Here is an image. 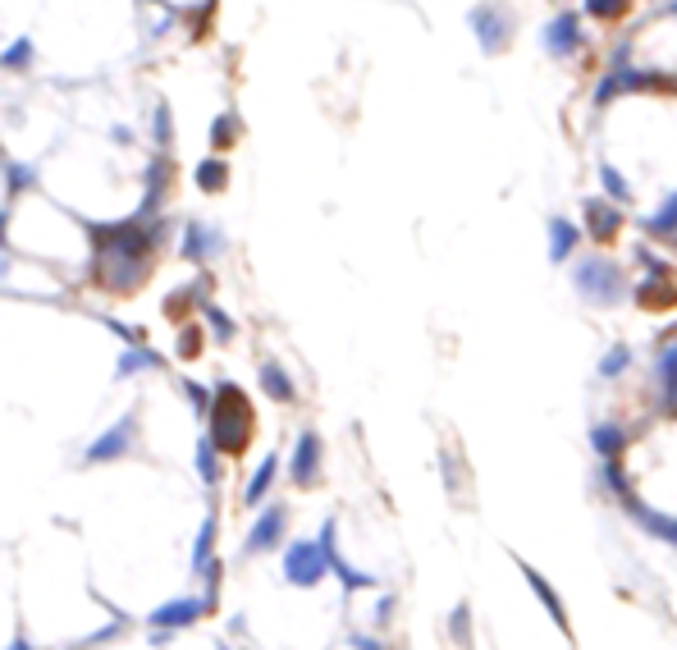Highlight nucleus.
I'll return each instance as SVG.
<instances>
[{"mask_svg": "<svg viewBox=\"0 0 677 650\" xmlns=\"http://www.w3.org/2000/svg\"><path fill=\"white\" fill-rule=\"evenodd\" d=\"M211 440H215V449L220 454H243L248 449V440H252V408H248V394L238 390L234 380H220L215 385V403H211Z\"/></svg>", "mask_w": 677, "mask_h": 650, "instance_id": "nucleus-1", "label": "nucleus"}, {"mask_svg": "<svg viewBox=\"0 0 677 650\" xmlns=\"http://www.w3.org/2000/svg\"><path fill=\"white\" fill-rule=\"evenodd\" d=\"M572 284H577V293L586 298V303H618L627 293V275H623V266L618 261H609V257H586V261H577L572 266Z\"/></svg>", "mask_w": 677, "mask_h": 650, "instance_id": "nucleus-2", "label": "nucleus"}, {"mask_svg": "<svg viewBox=\"0 0 677 650\" xmlns=\"http://www.w3.org/2000/svg\"><path fill=\"white\" fill-rule=\"evenodd\" d=\"M641 257V266H645V275H641V284H636V303L641 307H655V312H664V307H673L677 303V280H673V266H668L664 257H655L650 248H641L636 252Z\"/></svg>", "mask_w": 677, "mask_h": 650, "instance_id": "nucleus-3", "label": "nucleus"}, {"mask_svg": "<svg viewBox=\"0 0 677 650\" xmlns=\"http://www.w3.org/2000/svg\"><path fill=\"white\" fill-rule=\"evenodd\" d=\"M325 573H330V554L321 541H293L284 550V577L293 586H316Z\"/></svg>", "mask_w": 677, "mask_h": 650, "instance_id": "nucleus-4", "label": "nucleus"}, {"mask_svg": "<svg viewBox=\"0 0 677 650\" xmlns=\"http://www.w3.org/2000/svg\"><path fill=\"white\" fill-rule=\"evenodd\" d=\"M472 33H476V42H481L485 55H495V51H504V46L513 42L517 19L504 10V5H476L472 10Z\"/></svg>", "mask_w": 677, "mask_h": 650, "instance_id": "nucleus-5", "label": "nucleus"}, {"mask_svg": "<svg viewBox=\"0 0 677 650\" xmlns=\"http://www.w3.org/2000/svg\"><path fill=\"white\" fill-rule=\"evenodd\" d=\"M133 440H138V417H119L106 435H97V440L87 445L83 458L87 463H115V458H124L133 449Z\"/></svg>", "mask_w": 677, "mask_h": 650, "instance_id": "nucleus-6", "label": "nucleus"}, {"mask_svg": "<svg viewBox=\"0 0 677 650\" xmlns=\"http://www.w3.org/2000/svg\"><path fill=\"white\" fill-rule=\"evenodd\" d=\"M540 42H545V51L554 55V60H568V55H577L581 51V19L572 10H559L554 19L545 23V33H540Z\"/></svg>", "mask_w": 677, "mask_h": 650, "instance_id": "nucleus-7", "label": "nucleus"}, {"mask_svg": "<svg viewBox=\"0 0 677 650\" xmlns=\"http://www.w3.org/2000/svg\"><path fill=\"white\" fill-rule=\"evenodd\" d=\"M284 522H289V513H284V504H270V509L257 518V527L248 531V541H243V550H248V554L275 550V541H280V536H284Z\"/></svg>", "mask_w": 677, "mask_h": 650, "instance_id": "nucleus-8", "label": "nucleus"}, {"mask_svg": "<svg viewBox=\"0 0 677 650\" xmlns=\"http://www.w3.org/2000/svg\"><path fill=\"white\" fill-rule=\"evenodd\" d=\"M586 220H591V239H600V243H609V239H618V229H623V211L613 206V197L604 202V197H591L586 202Z\"/></svg>", "mask_w": 677, "mask_h": 650, "instance_id": "nucleus-9", "label": "nucleus"}, {"mask_svg": "<svg viewBox=\"0 0 677 650\" xmlns=\"http://www.w3.org/2000/svg\"><path fill=\"white\" fill-rule=\"evenodd\" d=\"M316 472H321V440L312 431H302L298 449H293V486H312Z\"/></svg>", "mask_w": 677, "mask_h": 650, "instance_id": "nucleus-10", "label": "nucleus"}, {"mask_svg": "<svg viewBox=\"0 0 677 650\" xmlns=\"http://www.w3.org/2000/svg\"><path fill=\"white\" fill-rule=\"evenodd\" d=\"M623 504H627V513H632L636 522H641L645 531H655L659 541H668V545H677V518H668V513H655V509H645L636 495H623Z\"/></svg>", "mask_w": 677, "mask_h": 650, "instance_id": "nucleus-11", "label": "nucleus"}, {"mask_svg": "<svg viewBox=\"0 0 677 650\" xmlns=\"http://www.w3.org/2000/svg\"><path fill=\"white\" fill-rule=\"evenodd\" d=\"M206 605H211V600H170V605H161L151 614V623H156V628H188V623H197V618L206 614Z\"/></svg>", "mask_w": 677, "mask_h": 650, "instance_id": "nucleus-12", "label": "nucleus"}, {"mask_svg": "<svg viewBox=\"0 0 677 650\" xmlns=\"http://www.w3.org/2000/svg\"><path fill=\"white\" fill-rule=\"evenodd\" d=\"M211 252H220V234L211 225H202V220L183 225V261H206Z\"/></svg>", "mask_w": 677, "mask_h": 650, "instance_id": "nucleus-13", "label": "nucleus"}, {"mask_svg": "<svg viewBox=\"0 0 677 650\" xmlns=\"http://www.w3.org/2000/svg\"><path fill=\"white\" fill-rule=\"evenodd\" d=\"M572 248H577V225H572L568 216H554L549 220V261L563 266V261L572 257Z\"/></svg>", "mask_w": 677, "mask_h": 650, "instance_id": "nucleus-14", "label": "nucleus"}, {"mask_svg": "<svg viewBox=\"0 0 677 650\" xmlns=\"http://www.w3.org/2000/svg\"><path fill=\"white\" fill-rule=\"evenodd\" d=\"M193 179H197L202 193H225L229 188V161L225 156H206V161L193 170Z\"/></svg>", "mask_w": 677, "mask_h": 650, "instance_id": "nucleus-15", "label": "nucleus"}, {"mask_svg": "<svg viewBox=\"0 0 677 650\" xmlns=\"http://www.w3.org/2000/svg\"><path fill=\"white\" fill-rule=\"evenodd\" d=\"M275 477H280V454H266V458H261V467L252 472V481H248V490H243V499H248V504H261V499H266V490L275 486Z\"/></svg>", "mask_w": 677, "mask_h": 650, "instance_id": "nucleus-16", "label": "nucleus"}, {"mask_svg": "<svg viewBox=\"0 0 677 650\" xmlns=\"http://www.w3.org/2000/svg\"><path fill=\"white\" fill-rule=\"evenodd\" d=\"M522 577H527V582H531V591H536V596H540V605H545L549 614H554V623H559V628H568V609L559 605V596H554V586H549L545 577H540L531 564H522Z\"/></svg>", "mask_w": 677, "mask_h": 650, "instance_id": "nucleus-17", "label": "nucleus"}, {"mask_svg": "<svg viewBox=\"0 0 677 650\" xmlns=\"http://www.w3.org/2000/svg\"><path fill=\"white\" fill-rule=\"evenodd\" d=\"M261 390H266L270 399H280V403H293V399H298L293 380L284 376V367H275V362H266V367H261Z\"/></svg>", "mask_w": 677, "mask_h": 650, "instance_id": "nucleus-18", "label": "nucleus"}, {"mask_svg": "<svg viewBox=\"0 0 677 650\" xmlns=\"http://www.w3.org/2000/svg\"><path fill=\"white\" fill-rule=\"evenodd\" d=\"M645 229H650L655 239H677V193L664 197V206H659L655 216L645 220Z\"/></svg>", "mask_w": 677, "mask_h": 650, "instance_id": "nucleus-19", "label": "nucleus"}, {"mask_svg": "<svg viewBox=\"0 0 677 650\" xmlns=\"http://www.w3.org/2000/svg\"><path fill=\"white\" fill-rule=\"evenodd\" d=\"M197 472H202L206 486H220V449H215L211 435L197 440Z\"/></svg>", "mask_w": 677, "mask_h": 650, "instance_id": "nucleus-20", "label": "nucleus"}, {"mask_svg": "<svg viewBox=\"0 0 677 650\" xmlns=\"http://www.w3.org/2000/svg\"><path fill=\"white\" fill-rule=\"evenodd\" d=\"M151 367H161V353H151L142 344H129V353L119 358V376H138V371H151Z\"/></svg>", "mask_w": 677, "mask_h": 650, "instance_id": "nucleus-21", "label": "nucleus"}, {"mask_svg": "<svg viewBox=\"0 0 677 650\" xmlns=\"http://www.w3.org/2000/svg\"><path fill=\"white\" fill-rule=\"evenodd\" d=\"M600 184H604V193H609L618 206H623V202H632V184H627V174L618 170V165H609V161L600 165Z\"/></svg>", "mask_w": 677, "mask_h": 650, "instance_id": "nucleus-22", "label": "nucleus"}, {"mask_svg": "<svg viewBox=\"0 0 677 650\" xmlns=\"http://www.w3.org/2000/svg\"><path fill=\"white\" fill-rule=\"evenodd\" d=\"M591 445L595 449H600V454L604 458H618V454H623V445H627V435H623V426H595V431H591Z\"/></svg>", "mask_w": 677, "mask_h": 650, "instance_id": "nucleus-23", "label": "nucleus"}, {"mask_svg": "<svg viewBox=\"0 0 677 650\" xmlns=\"http://www.w3.org/2000/svg\"><path fill=\"white\" fill-rule=\"evenodd\" d=\"M215 518H206L202 522V536H197V554H193V568H197V573H206V568H211L215 564Z\"/></svg>", "mask_w": 677, "mask_h": 650, "instance_id": "nucleus-24", "label": "nucleus"}, {"mask_svg": "<svg viewBox=\"0 0 677 650\" xmlns=\"http://www.w3.org/2000/svg\"><path fill=\"white\" fill-rule=\"evenodd\" d=\"M33 179H37V170H33V165H19V161H10V165H5V188H10V197L28 193V188H33Z\"/></svg>", "mask_w": 677, "mask_h": 650, "instance_id": "nucleus-25", "label": "nucleus"}, {"mask_svg": "<svg viewBox=\"0 0 677 650\" xmlns=\"http://www.w3.org/2000/svg\"><path fill=\"white\" fill-rule=\"evenodd\" d=\"M627 10H632V0H586V14H591V19H604V23L623 19Z\"/></svg>", "mask_w": 677, "mask_h": 650, "instance_id": "nucleus-26", "label": "nucleus"}, {"mask_svg": "<svg viewBox=\"0 0 677 650\" xmlns=\"http://www.w3.org/2000/svg\"><path fill=\"white\" fill-rule=\"evenodd\" d=\"M234 138H238V115H220V120H215V129H211V147H215V152H229V147H234Z\"/></svg>", "mask_w": 677, "mask_h": 650, "instance_id": "nucleus-27", "label": "nucleus"}, {"mask_svg": "<svg viewBox=\"0 0 677 650\" xmlns=\"http://www.w3.org/2000/svg\"><path fill=\"white\" fill-rule=\"evenodd\" d=\"M627 367H632V348H627V344H618V348H609V353H604V362H600V376H623Z\"/></svg>", "mask_w": 677, "mask_h": 650, "instance_id": "nucleus-28", "label": "nucleus"}, {"mask_svg": "<svg viewBox=\"0 0 677 650\" xmlns=\"http://www.w3.org/2000/svg\"><path fill=\"white\" fill-rule=\"evenodd\" d=\"M33 65V42H28V37H19V42H10L5 46V69H28Z\"/></svg>", "mask_w": 677, "mask_h": 650, "instance_id": "nucleus-29", "label": "nucleus"}, {"mask_svg": "<svg viewBox=\"0 0 677 650\" xmlns=\"http://www.w3.org/2000/svg\"><path fill=\"white\" fill-rule=\"evenodd\" d=\"M151 133H156V142H161V147H170V142H174V115H170V106H156Z\"/></svg>", "mask_w": 677, "mask_h": 650, "instance_id": "nucleus-30", "label": "nucleus"}, {"mask_svg": "<svg viewBox=\"0 0 677 650\" xmlns=\"http://www.w3.org/2000/svg\"><path fill=\"white\" fill-rule=\"evenodd\" d=\"M202 316L211 321V330H215V339H234V321H229L220 307H211V303H202Z\"/></svg>", "mask_w": 677, "mask_h": 650, "instance_id": "nucleus-31", "label": "nucleus"}, {"mask_svg": "<svg viewBox=\"0 0 677 650\" xmlns=\"http://www.w3.org/2000/svg\"><path fill=\"white\" fill-rule=\"evenodd\" d=\"M183 394L197 403V412H211V403H215V390H202L197 380H183Z\"/></svg>", "mask_w": 677, "mask_h": 650, "instance_id": "nucleus-32", "label": "nucleus"}, {"mask_svg": "<svg viewBox=\"0 0 677 650\" xmlns=\"http://www.w3.org/2000/svg\"><path fill=\"white\" fill-rule=\"evenodd\" d=\"M197 335H202L197 325H188V330H183V339H179V353H183V358H197V348H202V339H197Z\"/></svg>", "mask_w": 677, "mask_h": 650, "instance_id": "nucleus-33", "label": "nucleus"}, {"mask_svg": "<svg viewBox=\"0 0 677 650\" xmlns=\"http://www.w3.org/2000/svg\"><path fill=\"white\" fill-rule=\"evenodd\" d=\"M353 646H357V650H380L376 641H366V637H353Z\"/></svg>", "mask_w": 677, "mask_h": 650, "instance_id": "nucleus-34", "label": "nucleus"}, {"mask_svg": "<svg viewBox=\"0 0 677 650\" xmlns=\"http://www.w3.org/2000/svg\"><path fill=\"white\" fill-rule=\"evenodd\" d=\"M10 650H33V646H28V641H23V637H19V641H14V646H10Z\"/></svg>", "mask_w": 677, "mask_h": 650, "instance_id": "nucleus-35", "label": "nucleus"}, {"mask_svg": "<svg viewBox=\"0 0 677 650\" xmlns=\"http://www.w3.org/2000/svg\"><path fill=\"white\" fill-rule=\"evenodd\" d=\"M668 14H677V0H673V5H668Z\"/></svg>", "mask_w": 677, "mask_h": 650, "instance_id": "nucleus-36", "label": "nucleus"}, {"mask_svg": "<svg viewBox=\"0 0 677 650\" xmlns=\"http://www.w3.org/2000/svg\"><path fill=\"white\" fill-rule=\"evenodd\" d=\"M673 335H677V330H673Z\"/></svg>", "mask_w": 677, "mask_h": 650, "instance_id": "nucleus-37", "label": "nucleus"}]
</instances>
